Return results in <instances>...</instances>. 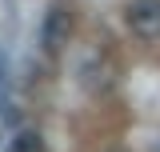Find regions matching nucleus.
Instances as JSON below:
<instances>
[{"label":"nucleus","instance_id":"nucleus-1","mask_svg":"<svg viewBox=\"0 0 160 152\" xmlns=\"http://www.w3.org/2000/svg\"><path fill=\"white\" fill-rule=\"evenodd\" d=\"M124 20H128V28H132L136 36H144V40L160 36V0H132L128 12H124Z\"/></svg>","mask_w":160,"mask_h":152},{"label":"nucleus","instance_id":"nucleus-3","mask_svg":"<svg viewBox=\"0 0 160 152\" xmlns=\"http://www.w3.org/2000/svg\"><path fill=\"white\" fill-rule=\"evenodd\" d=\"M8 152H44V140H40V132H16L12 140H8Z\"/></svg>","mask_w":160,"mask_h":152},{"label":"nucleus","instance_id":"nucleus-5","mask_svg":"<svg viewBox=\"0 0 160 152\" xmlns=\"http://www.w3.org/2000/svg\"><path fill=\"white\" fill-rule=\"evenodd\" d=\"M0 84H4V52H0ZM0 104H4V100H0Z\"/></svg>","mask_w":160,"mask_h":152},{"label":"nucleus","instance_id":"nucleus-2","mask_svg":"<svg viewBox=\"0 0 160 152\" xmlns=\"http://www.w3.org/2000/svg\"><path fill=\"white\" fill-rule=\"evenodd\" d=\"M68 12L60 8V4H52L48 12H44V24H40V44L48 48V52H60L64 44H68Z\"/></svg>","mask_w":160,"mask_h":152},{"label":"nucleus","instance_id":"nucleus-4","mask_svg":"<svg viewBox=\"0 0 160 152\" xmlns=\"http://www.w3.org/2000/svg\"><path fill=\"white\" fill-rule=\"evenodd\" d=\"M0 120H4V124H16V108H12V104H0Z\"/></svg>","mask_w":160,"mask_h":152}]
</instances>
